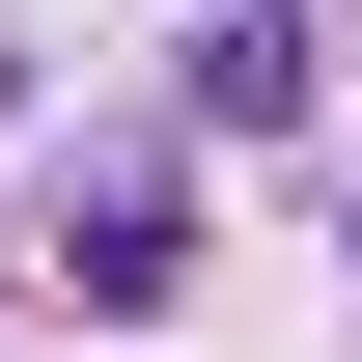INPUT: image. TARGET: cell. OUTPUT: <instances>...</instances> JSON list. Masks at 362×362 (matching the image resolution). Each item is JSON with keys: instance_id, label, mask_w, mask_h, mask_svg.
I'll use <instances>...</instances> for the list:
<instances>
[{"instance_id": "6da1fadb", "label": "cell", "mask_w": 362, "mask_h": 362, "mask_svg": "<svg viewBox=\"0 0 362 362\" xmlns=\"http://www.w3.org/2000/svg\"><path fill=\"white\" fill-rule=\"evenodd\" d=\"M56 279H84V307H168V168H84L56 195Z\"/></svg>"}]
</instances>
